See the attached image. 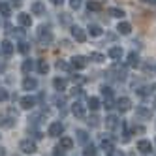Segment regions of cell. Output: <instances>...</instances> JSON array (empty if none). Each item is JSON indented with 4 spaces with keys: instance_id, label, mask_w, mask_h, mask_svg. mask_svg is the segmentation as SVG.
<instances>
[{
    "instance_id": "6da1fadb",
    "label": "cell",
    "mask_w": 156,
    "mask_h": 156,
    "mask_svg": "<svg viewBox=\"0 0 156 156\" xmlns=\"http://www.w3.org/2000/svg\"><path fill=\"white\" fill-rule=\"evenodd\" d=\"M38 41L41 43V45H49V43L53 41V32L47 27H40L38 28Z\"/></svg>"
},
{
    "instance_id": "7a4b0ae2",
    "label": "cell",
    "mask_w": 156,
    "mask_h": 156,
    "mask_svg": "<svg viewBox=\"0 0 156 156\" xmlns=\"http://www.w3.org/2000/svg\"><path fill=\"white\" fill-rule=\"evenodd\" d=\"M19 151L25 152V154H34L38 151V147H36V143L32 141V139H23V141L19 143Z\"/></svg>"
},
{
    "instance_id": "3957f363",
    "label": "cell",
    "mask_w": 156,
    "mask_h": 156,
    "mask_svg": "<svg viewBox=\"0 0 156 156\" xmlns=\"http://www.w3.org/2000/svg\"><path fill=\"white\" fill-rule=\"evenodd\" d=\"M72 113L75 119H87V105H83L81 102H73L72 104Z\"/></svg>"
},
{
    "instance_id": "277c9868",
    "label": "cell",
    "mask_w": 156,
    "mask_h": 156,
    "mask_svg": "<svg viewBox=\"0 0 156 156\" xmlns=\"http://www.w3.org/2000/svg\"><path fill=\"white\" fill-rule=\"evenodd\" d=\"M62 132H64V124H62V122H58V120L51 122V124H49V130H47V133H49L51 137H60Z\"/></svg>"
},
{
    "instance_id": "5b68a950",
    "label": "cell",
    "mask_w": 156,
    "mask_h": 156,
    "mask_svg": "<svg viewBox=\"0 0 156 156\" xmlns=\"http://www.w3.org/2000/svg\"><path fill=\"white\" fill-rule=\"evenodd\" d=\"M109 73H115L113 77L117 81H124L126 77H128V73H126V68L124 66H120V64H113V68H111V72Z\"/></svg>"
},
{
    "instance_id": "8992f818",
    "label": "cell",
    "mask_w": 156,
    "mask_h": 156,
    "mask_svg": "<svg viewBox=\"0 0 156 156\" xmlns=\"http://www.w3.org/2000/svg\"><path fill=\"white\" fill-rule=\"evenodd\" d=\"M115 105H117V109L120 111V113H128V111L132 109V100L126 98V96H122V98H119L115 102Z\"/></svg>"
},
{
    "instance_id": "52a82bcc",
    "label": "cell",
    "mask_w": 156,
    "mask_h": 156,
    "mask_svg": "<svg viewBox=\"0 0 156 156\" xmlns=\"http://www.w3.org/2000/svg\"><path fill=\"white\" fill-rule=\"evenodd\" d=\"M87 64H88V58L83 57V55H75V57H72V68H75V70L87 68Z\"/></svg>"
},
{
    "instance_id": "ba28073f",
    "label": "cell",
    "mask_w": 156,
    "mask_h": 156,
    "mask_svg": "<svg viewBox=\"0 0 156 156\" xmlns=\"http://www.w3.org/2000/svg\"><path fill=\"white\" fill-rule=\"evenodd\" d=\"M122 126V122L119 120V117H115V115H109V117H105V128L107 130H119Z\"/></svg>"
},
{
    "instance_id": "9c48e42d",
    "label": "cell",
    "mask_w": 156,
    "mask_h": 156,
    "mask_svg": "<svg viewBox=\"0 0 156 156\" xmlns=\"http://www.w3.org/2000/svg\"><path fill=\"white\" fill-rule=\"evenodd\" d=\"M72 36H73V40L75 41H79V43H85L87 41V32L81 28V27H72Z\"/></svg>"
},
{
    "instance_id": "30bf717a",
    "label": "cell",
    "mask_w": 156,
    "mask_h": 156,
    "mask_svg": "<svg viewBox=\"0 0 156 156\" xmlns=\"http://www.w3.org/2000/svg\"><path fill=\"white\" fill-rule=\"evenodd\" d=\"M19 105L21 107H23V109H34L36 107V98L34 96H23V98H21L19 100Z\"/></svg>"
},
{
    "instance_id": "8fae6325",
    "label": "cell",
    "mask_w": 156,
    "mask_h": 156,
    "mask_svg": "<svg viewBox=\"0 0 156 156\" xmlns=\"http://www.w3.org/2000/svg\"><path fill=\"white\" fill-rule=\"evenodd\" d=\"M0 51H2L6 57H12L13 51H15V45H13V43L9 41V40H4L2 43H0Z\"/></svg>"
},
{
    "instance_id": "7c38bea8",
    "label": "cell",
    "mask_w": 156,
    "mask_h": 156,
    "mask_svg": "<svg viewBox=\"0 0 156 156\" xmlns=\"http://www.w3.org/2000/svg\"><path fill=\"white\" fill-rule=\"evenodd\" d=\"M136 115H137L139 119H143V120H151V117H152L151 109L145 107V105H137V107H136Z\"/></svg>"
},
{
    "instance_id": "4fadbf2b",
    "label": "cell",
    "mask_w": 156,
    "mask_h": 156,
    "mask_svg": "<svg viewBox=\"0 0 156 156\" xmlns=\"http://www.w3.org/2000/svg\"><path fill=\"white\" fill-rule=\"evenodd\" d=\"M36 88H38V79H34V77L23 79V90H36Z\"/></svg>"
},
{
    "instance_id": "5bb4252c",
    "label": "cell",
    "mask_w": 156,
    "mask_h": 156,
    "mask_svg": "<svg viewBox=\"0 0 156 156\" xmlns=\"http://www.w3.org/2000/svg\"><path fill=\"white\" fill-rule=\"evenodd\" d=\"M137 151L143 152V154H149V152L152 151L151 141H147V139H139V141H137Z\"/></svg>"
},
{
    "instance_id": "9a60e30c",
    "label": "cell",
    "mask_w": 156,
    "mask_h": 156,
    "mask_svg": "<svg viewBox=\"0 0 156 156\" xmlns=\"http://www.w3.org/2000/svg\"><path fill=\"white\" fill-rule=\"evenodd\" d=\"M126 64H128V66H132V68H137V66H139V55H137L136 51L128 53V57H126Z\"/></svg>"
},
{
    "instance_id": "2e32d148",
    "label": "cell",
    "mask_w": 156,
    "mask_h": 156,
    "mask_svg": "<svg viewBox=\"0 0 156 156\" xmlns=\"http://www.w3.org/2000/svg\"><path fill=\"white\" fill-rule=\"evenodd\" d=\"M53 87H55V90L64 92L66 87H68V83H66V79H62V77H55V79H53Z\"/></svg>"
},
{
    "instance_id": "e0dca14e",
    "label": "cell",
    "mask_w": 156,
    "mask_h": 156,
    "mask_svg": "<svg viewBox=\"0 0 156 156\" xmlns=\"http://www.w3.org/2000/svg\"><path fill=\"white\" fill-rule=\"evenodd\" d=\"M117 30H119V34L128 36L130 32H132V25H130V23H126V21H120V23L117 25Z\"/></svg>"
},
{
    "instance_id": "ac0fdd59",
    "label": "cell",
    "mask_w": 156,
    "mask_h": 156,
    "mask_svg": "<svg viewBox=\"0 0 156 156\" xmlns=\"http://www.w3.org/2000/svg\"><path fill=\"white\" fill-rule=\"evenodd\" d=\"M107 55H109V58H113V60H119L122 55H124V51H122V47H119V45H115V47H111L109 51H107Z\"/></svg>"
},
{
    "instance_id": "d6986e66",
    "label": "cell",
    "mask_w": 156,
    "mask_h": 156,
    "mask_svg": "<svg viewBox=\"0 0 156 156\" xmlns=\"http://www.w3.org/2000/svg\"><path fill=\"white\" fill-rule=\"evenodd\" d=\"M30 9H32V13H34V15H43V13H45V6H43V4L40 2V0H36V2H32Z\"/></svg>"
},
{
    "instance_id": "ffe728a7",
    "label": "cell",
    "mask_w": 156,
    "mask_h": 156,
    "mask_svg": "<svg viewBox=\"0 0 156 156\" xmlns=\"http://www.w3.org/2000/svg\"><path fill=\"white\" fill-rule=\"evenodd\" d=\"M75 136H77V141H79L81 145H87L88 139H90V136H88L87 130H75Z\"/></svg>"
},
{
    "instance_id": "44dd1931",
    "label": "cell",
    "mask_w": 156,
    "mask_h": 156,
    "mask_svg": "<svg viewBox=\"0 0 156 156\" xmlns=\"http://www.w3.org/2000/svg\"><path fill=\"white\" fill-rule=\"evenodd\" d=\"M17 21H19L21 27H30V25H32V17H30V13H19V15H17Z\"/></svg>"
},
{
    "instance_id": "7402d4cb",
    "label": "cell",
    "mask_w": 156,
    "mask_h": 156,
    "mask_svg": "<svg viewBox=\"0 0 156 156\" xmlns=\"http://www.w3.org/2000/svg\"><path fill=\"white\" fill-rule=\"evenodd\" d=\"M15 119L13 117H0V128H13Z\"/></svg>"
},
{
    "instance_id": "603a6c76",
    "label": "cell",
    "mask_w": 156,
    "mask_h": 156,
    "mask_svg": "<svg viewBox=\"0 0 156 156\" xmlns=\"http://www.w3.org/2000/svg\"><path fill=\"white\" fill-rule=\"evenodd\" d=\"M58 147H60L62 151H70V149L73 147V139H72V137H60Z\"/></svg>"
},
{
    "instance_id": "cb8c5ba5",
    "label": "cell",
    "mask_w": 156,
    "mask_h": 156,
    "mask_svg": "<svg viewBox=\"0 0 156 156\" xmlns=\"http://www.w3.org/2000/svg\"><path fill=\"white\" fill-rule=\"evenodd\" d=\"M107 13L111 15V17H117V19H122L126 13H124V9H120V8H109L107 9Z\"/></svg>"
},
{
    "instance_id": "d4e9b609",
    "label": "cell",
    "mask_w": 156,
    "mask_h": 156,
    "mask_svg": "<svg viewBox=\"0 0 156 156\" xmlns=\"http://www.w3.org/2000/svg\"><path fill=\"white\" fill-rule=\"evenodd\" d=\"M100 105H102V104H100V100H98L96 96H90V98H88L87 107H90L92 111H98V109H100Z\"/></svg>"
},
{
    "instance_id": "484cf974",
    "label": "cell",
    "mask_w": 156,
    "mask_h": 156,
    "mask_svg": "<svg viewBox=\"0 0 156 156\" xmlns=\"http://www.w3.org/2000/svg\"><path fill=\"white\" fill-rule=\"evenodd\" d=\"M102 27H100V25H90V27H88V34H90L92 38H98V36H102Z\"/></svg>"
},
{
    "instance_id": "4316f807",
    "label": "cell",
    "mask_w": 156,
    "mask_h": 156,
    "mask_svg": "<svg viewBox=\"0 0 156 156\" xmlns=\"http://www.w3.org/2000/svg\"><path fill=\"white\" fill-rule=\"evenodd\" d=\"M100 145H102V149L107 152V151H111V149H115V145H113V139H111V137H102V143H100Z\"/></svg>"
},
{
    "instance_id": "83f0119b",
    "label": "cell",
    "mask_w": 156,
    "mask_h": 156,
    "mask_svg": "<svg viewBox=\"0 0 156 156\" xmlns=\"http://www.w3.org/2000/svg\"><path fill=\"white\" fill-rule=\"evenodd\" d=\"M87 8H88V12H100V9H102V4L96 2V0H88Z\"/></svg>"
},
{
    "instance_id": "f1b7e54d",
    "label": "cell",
    "mask_w": 156,
    "mask_h": 156,
    "mask_svg": "<svg viewBox=\"0 0 156 156\" xmlns=\"http://www.w3.org/2000/svg\"><path fill=\"white\" fill-rule=\"evenodd\" d=\"M0 15H4V17H9V15H12V8H9V4L0 2Z\"/></svg>"
},
{
    "instance_id": "f546056e",
    "label": "cell",
    "mask_w": 156,
    "mask_h": 156,
    "mask_svg": "<svg viewBox=\"0 0 156 156\" xmlns=\"http://www.w3.org/2000/svg\"><path fill=\"white\" fill-rule=\"evenodd\" d=\"M57 68L62 70V72H70V70H72V66L66 62V60H57Z\"/></svg>"
},
{
    "instance_id": "4dcf8cb0",
    "label": "cell",
    "mask_w": 156,
    "mask_h": 156,
    "mask_svg": "<svg viewBox=\"0 0 156 156\" xmlns=\"http://www.w3.org/2000/svg\"><path fill=\"white\" fill-rule=\"evenodd\" d=\"M38 72L40 73H47L49 72V64L45 60H38Z\"/></svg>"
},
{
    "instance_id": "1f68e13d",
    "label": "cell",
    "mask_w": 156,
    "mask_h": 156,
    "mask_svg": "<svg viewBox=\"0 0 156 156\" xmlns=\"http://www.w3.org/2000/svg\"><path fill=\"white\" fill-rule=\"evenodd\" d=\"M32 68H34V62H32V60H25V62H23V66H21V70H23L25 73H30V72H32Z\"/></svg>"
},
{
    "instance_id": "d6a6232c",
    "label": "cell",
    "mask_w": 156,
    "mask_h": 156,
    "mask_svg": "<svg viewBox=\"0 0 156 156\" xmlns=\"http://www.w3.org/2000/svg\"><path fill=\"white\" fill-rule=\"evenodd\" d=\"M28 49H30V45H28L27 41H19V43H17V51H19V53L27 55V53H28Z\"/></svg>"
},
{
    "instance_id": "836d02e7",
    "label": "cell",
    "mask_w": 156,
    "mask_h": 156,
    "mask_svg": "<svg viewBox=\"0 0 156 156\" xmlns=\"http://www.w3.org/2000/svg\"><path fill=\"white\" fill-rule=\"evenodd\" d=\"M88 58H90L92 62H104L105 60V57H104L102 53H90V57H88Z\"/></svg>"
},
{
    "instance_id": "e575fe53",
    "label": "cell",
    "mask_w": 156,
    "mask_h": 156,
    "mask_svg": "<svg viewBox=\"0 0 156 156\" xmlns=\"http://www.w3.org/2000/svg\"><path fill=\"white\" fill-rule=\"evenodd\" d=\"M85 156H96V147L94 145H85Z\"/></svg>"
},
{
    "instance_id": "d590c367",
    "label": "cell",
    "mask_w": 156,
    "mask_h": 156,
    "mask_svg": "<svg viewBox=\"0 0 156 156\" xmlns=\"http://www.w3.org/2000/svg\"><path fill=\"white\" fill-rule=\"evenodd\" d=\"M58 21H60L62 25H70L72 23V17H70V13H60L58 15Z\"/></svg>"
},
{
    "instance_id": "8d00e7d4",
    "label": "cell",
    "mask_w": 156,
    "mask_h": 156,
    "mask_svg": "<svg viewBox=\"0 0 156 156\" xmlns=\"http://www.w3.org/2000/svg\"><path fill=\"white\" fill-rule=\"evenodd\" d=\"M102 94H104V98H113V90H111L109 87H102Z\"/></svg>"
},
{
    "instance_id": "74e56055",
    "label": "cell",
    "mask_w": 156,
    "mask_h": 156,
    "mask_svg": "<svg viewBox=\"0 0 156 156\" xmlns=\"http://www.w3.org/2000/svg\"><path fill=\"white\" fill-rule=\"evenodd\" d=\"M81 4H83V0H70V8L72 9H79Z\"/></svg>"
},
{
    "instance_id": "f35d334b",
    "label": "cell",
    "mask_w": 156,
    "mask_h": 156,
    "mask_svg": "<svg viewBox=\"0 0 156 156\" xmlns=\"http://www.w3.org/2000/svg\"><path fill=\"white\" fill-rule=\"evenodd\" d=\"M104 105H105V109H113V107H115V102H113V98H105Z\"/></svg>"
},
{
    "instance_id": "ab89813d",
    "label": "cell",
    "mask_w": 156,
    "mask_h": 156,
    "mask_svg": "<svg viewBox=\"0 0 156 156\" xmlns=\"http://www.w3.org/2000/svg\"><path fill=\"white\" fill-rule=\"evenodd\" d=\"M9 98V94H8V90L6 88H0V102H6V100Z\"/></svg>"
},
{
    "instance_id": "60d3db41",
    "label": "cell",
    "mask_w": 156,
    "mask_h": 156,
    "mask_svg": "<svg viewBox=\"0 0 156 156\" xmlns=\"http://www.w3.org/2000/svg\"><path fill=\"white\" fill-rule=\"evenodd\" d=\"M88 124H90V126H98L100 124V119L98 117H90V119H88Z\"/></svg>"
},
{
    "instance_id": "b9f144b4",
    "label": "cell",
    "mask_w": 156,
    "mask_h": 156,
    "mask_svg": "<svg viewBox=\"0 0 156 156\" xmlns=\"http://www.w3.org/2000/svg\"><path fill=\"white\" fill-rule=\"evenodd\" d=\"M107 156H122V152L117 149H111V151H107Z\"/></svg>"
},
{
    "instance_id": "7bdbcfd3",
    "label": "cell",
    "mask_w": 156,
    "mask_h": 156,
    "mask_svg": "<svg viewBox=\"0 0 156 156\" xmlns=\"http://www.w3.org/2000/svg\"><path fill=\"white\" fill-rule=\"evenodd\" d=\"M64 152H66V151H62L60 147H57V149H55V156H64Z\"/></svg>"
},
{
    "instance_id": "ee69618b",
    "label": "cell",
    "mask_w": 156,
    "mask_h": 156,
    "mask_svg": "<svg viewBox=\"0 0 156 156\" xmlns=\"http://www.w3.org/2000/svg\"><path fill=\"white\" fill-rule=\"evenodd\" d=\"M133 132H137V133H143V132H145V128H143V126H133Z\"/></svg>"
},
{
    "instance_id": "f6af8a7d",
    "label": "cell",
    "mask_w": 156,
    "mask_h": 156,
    "mask_svg": "<svg viewBox=\"0 0 156 156\" xmlns=\"http://www.w3.org/2000/svg\"><path fill=\"white\" fill-rule=\"evenodd\" d=\"M51 4H55V6H62L64 0H51Z\"/></svg>"
},
{
    "instance_id": "bcb514c9",
    "label": "cell",
    "mask_w": 156,
    "mask_h": 156,
    "mask_svg": "<svg viewBox=\"0 0 156 156\" xmlns=\"http://www.w3.org/2000/svg\"><path fill=\"white\" fill-rule=\"evenodd\" d=\"M0 156H6V149L2 147V145H0Z\"/></svg>"
},
{
    "instance_id": "7dc6e473",
    "label": "cell",
    "mask_w": 156,
    "mask_h": 156,
    "mask_svg": "<svg viewBox=\"0 0 156 156\" xmlns=\"http://www.w3.org/2000/svg\"><path fill=\"white\" fill-rule=\"evenodd\" d=\"M32 136H34V139H40V137H41V133H40V132H34Z\"/></svg>"
},
{
    "instance_id": "c3c4849f",
    "label": "cell",
    "mask_w": 156,
    "mask_h": 156,
    "mask_svg": "<svg viewBox=\"0 0 156 156\" xmlns=\"http://www.w3.org/2000/svg\"><path fill=\"white\" fill-rule=\"evenodd\" d=\"M145 2H147V4H151V6H154V4H156V0H145Z\"/></svg>"
},
{
    "instance_id": "681fc988",
    "label": "cell",
    "mask_w": 156,
    "mask_h": 156,
    "mask_svg": "<svg viewBox=\"0 0 156 156\" xmlns=\"http://www.w3.org/2000/svg\"><path fill=\"white\" fill-rule=\"evenodd\" d=\"M151 88H152V92H154V94H156V85H152V87H151Z\"/></svg>"
},
{
    "instance_id": "f907efd6",
    "label": "cell",
    "mask_w": 156,
    "mask_h": 156,
    "mask_svg": "<svg viewBox=\"0 0 156 156\" xmlns=\"http://www.w3.org/2000/svg\"><path fill=\"white\" fill-rule=\"evenodd\" d=\"M13 2H15V6H19V4H21V2H19V0H13Z\"/></svg>"
},
{
    "instance_id": "816d5d0a",
    "label": "cell",
    "mask_w": 156,
    "mask_h": 156,
    "mask_svg": "<svg viewBox=\"0 0 156 156\" xmlns=\"http://www.w3.org/2000/svg\"><path fill=\"white\" fill-rule=\"evenodd\" d=\"M154 109H156V102H154Z\"/></svg>"
},
{
    "instance_id": "f5cc1de1",
    "label": "cell",
    "mask_w": 156,
    "mask_h": 156,
    "mask_svg": "<svg viewBox=\"0 0 156 156\" xmlns=\"http://www.w3.org/2000/svg\"><path fill=\"white\" fill-rule=\"evenodd\" d=\"M154 145H156V139H154Z\"/></svg>"
}]
</instances>
